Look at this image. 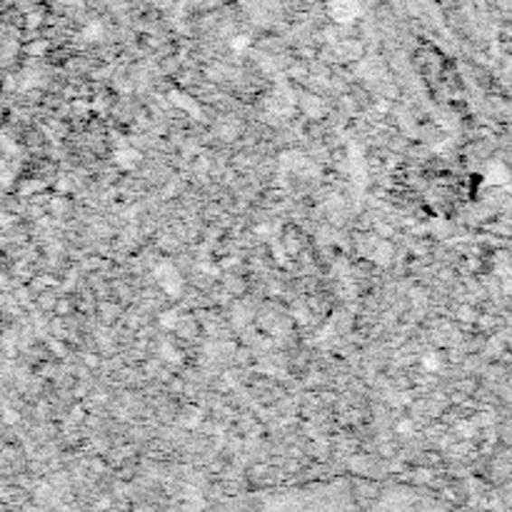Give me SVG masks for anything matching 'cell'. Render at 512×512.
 Segmentation results:
<instances>
[{"instance_id": "1", "label": "cell", "mask_w": 512, "mask_h": 512, "mask_svg": "<svg viewBox=\"0 0 512 512\" xmlns=\"http://www.w3.org/2000/svg\"><path fill=\"white\" fill-rule=\"evenodd\" d=\"M330 8H333L335 18H340V21H350L357 15L356 0H330Z\"/></svg>"}, {"instance_id": "2", "label": "cell", "mask_w": 512, "mask_h": 512, "mask_svg": "<svg viewBox=\"0 0 512 512\" xmlns=\"http://www.w3.org/2000/svg\"><path fill=\"white\" fill-rule=\"evenodd\" d=\"M232 45H235V48L241 51V48H245V45H248V41H245V38H235V41H232Z\"/></svg>"}]
</instances>
